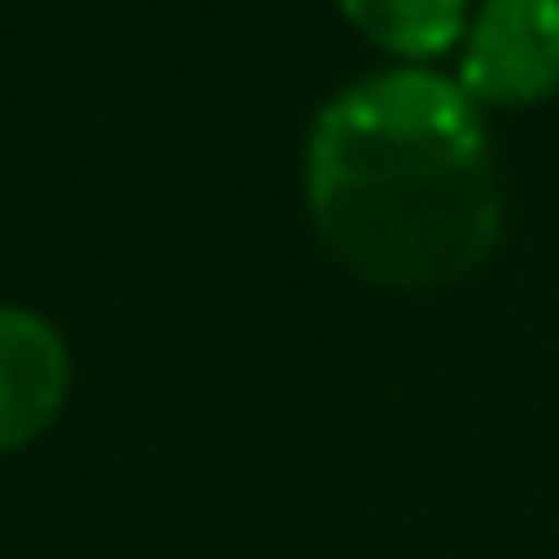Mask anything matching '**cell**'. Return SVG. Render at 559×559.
I'll return each instance as SVG.
<instances>
[{
  "label": "cell",
  "instance_id": "1",
  "mask_svg": "<svg viewBox=\"0 0 559 559\" xmlns=\"http://www.w3.org/2000/svg\"><path fill=\"white\" fill-rule=\"evenodd\" d=\"M313 235L349 277L379 289H445L499 241V157L463 85L373 73L307 139Z\"/></svg>",
  "mask_w": 559,
  "mask_h": 559
},
{
  "label": "cell",
  "instance_id": "2",
  "mask_svg": "<svg viewBox=\"0 0 559 559\" xmlns=\"http://www.w3.org/2000/svg\"><path fill=\"white\" fill-rule=\"evenodd\" d=\"M463 97L523 109L559 91V0H487L463 37Z\"/></svg>",
  "mask_w": 559,
  "mask_h": 559
},
{
  "label": "cell",
  "instance_id": "3",
  "mask_svg": "<svg viewBox=\"0 0 559 559\" xmlns=\"http://www.w3.org/2000/svg\"><path fill=\"white\" fill-rule=\"evenodd\" d=\"M67 385H73V361L61 331L43 313L0 307V451H19L49 433Z\"/></svg>",
  "mask_w": 559,
  "mask_h": 559
},
{
  "label": "cell",
  "instance_id": "4",
  "mask_svg": "<svg viewBox=\"0 0 559 559\" xmlns=\"http://www.w3.org/2000/svg\"><path fill=\"white\" fill-rule=\"evenodd\" d=\"M343 13L355 19L367 43L409 55V61L451 49L463 31V0H343Z\"/></svg>",
  "mask_w": 559,
  "mask_h": 559
}]
</instances>
